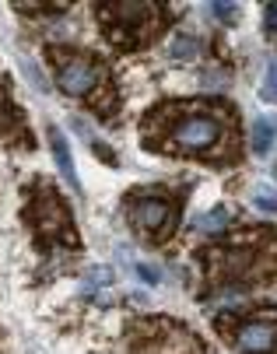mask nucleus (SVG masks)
<instances>
[{"label": "nucleus", "instance_id": "obj_1", "mask_svg": "<svg viewBox=\"0 0 277 354\" xmlns=\"http://www.w3.org/2000/svg\"><path fill=\"white\" fill-rule=\"evenodd\" d=\"M229 123L221 120L217 113H207V109H197V113H183L172 127H169V137L179 151H190V155H207L221 144Z\"/></svg>", "mask_w": 277, "mask_h": 354}, {"label": "nucleus", "instance_id": "obj_2", "mask_svg": "<svg viewBox=\"0 0 277 354\" xmlns=\"http://www.w3.org/2000/svg\"><path fill=\"white\" fill-rule=\"evenodd\" d=\"M109 39H116L123 46H134L137 39H144L158 18L154 4H102L98 8Z\"/></svg>", "mask_w": 277, "mask_h": 354}, {"label": "nucleus", "instance_id": "obj_3", "mask_svg": "<svg viewBox=\"0 0 277 354\" xmlns=\"http://www.w3.org/2000/svg\"><path fill=\"white\" fill-rule=\"evenodd\" d=\"M98 81H102V71H98L88 57H71V60H64L60 71H57V84H60L67 95H74V98L95 95Z\"/></svg>", "mask_w": 277, "mask_h": 354}, {"label": "nucleus", "instance_id": "obj_4", "mask_svg": "<svg viewBox=\"0 0 277 354\" xmlns=\"http://www.w3.org/2000/svg\"><path fill=\"white\" fill-rule=\"evenodd\" d=\"M130 221H134L141 232L161 235L165 228H172V221H176V204H169V200H158V196L134 200V204H130Z\"/></svg>", "mask_w": 277, "mask_h": 354}, {"label": "nucleus", "instance_id": "obj_5", "mask_svg": "<svg viewBox=\"0 0 277 354\" xmlns=\"http://www.w3.org/2000/svg\"><path fill=\"white\" fill-rule=\"evenodd\" d=\"M35 221H39V235H42V239H60V235L74 239V232H71V214H67V207H64V200L53 196V193H46L39 204H35Z\"/></svg>", "mask_w": 277, "mask_h": 354}, {"label": "nucleus", "instance_id": "obj_6", "mask_svg": "<svg viewBox=\"0 0 277 354\" xmlns=\"http://www.w3.org/2000/svg\"><path fill=\"white\" fill-rule=\"evenodd\" d=\"M235 344H239L242 354H274L277 351V326L267 323V319L242 323L235 330Z\"/></svg>", "mask_w": 277, "mask_h": 354}, {"label": "nucleus", "instance_id": "obj_7", "mask_svg": "<svg viewBox=\"0 0 277 354\" xmlns=\"http://www.w3.org/2000/svg\"><path fill=\"white\" fill-rule=\"evenodd\" d=\"M49 151H53V158H57V169H60L64 183H67L74 193H81V179H78V169H74L71 144H67L64 130H57V127H49Z\"/></svg>", "mask_w": 277, "mask_h": 354}, {"label": "nucleus", "instance_id": "obj_8", "mask_svg": "<svg viewBox=\"0 0 277 354\" xmlns=\"http://www.w3.org/2000/svg\"><path fill=\"white\" fill-rule=\"evenodd\" d=\"M225 228H229V211L225 207H214V211H207L193 221V232H200V235H214V232H225Z\"/></svg>", "mask_w": 277, "mask_h": 354}, {"label": "nucleus", "instance_id": "obj_9", "mask_svg": "<svg viewBox=\"0 0 277 354\" xmlns=\"http://www.w3.org/2000/svg\"><path fill=\"white\" fill-rule=\"evenodd\" d=\"M249 140H253V151L256 155H267L270 144H274V123L270 120H253V130H249Z\"/></svg>", "mask_w": 277, "mask_h": 354}, {"label": "nucleus", "instance_id": "obj_10", "mask_svg": "<svg viewBox=\"0 0 277 354\" xmlns=\"http://www.w3.org/2000/svg\"><path fill=\"white\" fill-rule=\"evenodd\" d=\"M109 281H113V270H109V267H91V270L84 274V281H81V291H84V295H95V291L105 288Z\"/></svg>", "mask_w": 277, "mask_h": 354}, {"label": "nucleus", "instance_id": "obj_11", "mask_svg": "<svg viewBox=\"0 0 277 354\" xmlns=\"http://www.w3.org/2000/svg\"><path fill=\"white\" fill-rule=\"evenodd\" d=\"M200 49V42L197 39H186V35H179V39H172V46H169V53L176 57V60H190L193 53Z\"/></svg>", "mask_w": 277, "mask_h": 354}, {"label": "nucleus", "instance_id": "obj_12", "mask_svg": "<svg viewBox=\"0 0 277 354\" xmlns=\"http://www.w3.org/2000/svg\"><path fill=\"white\" fill-rule=\"evenodd\" d=\"M263 95L270 98V102H277V60L267 67V88H263Z\"/></svg>", "mask_w": 277, "mask_h": 354}, {"label": "nucleus", "instance_id": "obj_13", "mask_svg": "<svg viewBox=\"0 0 277 354\" xmlns=\"http://www.w3.org/2000/svg\"><path fill=\"white\" fill-rule=\"evenodd\" d=\"M253 204H256L260 211H267V214H277V200H274V196H267V189H260V193L253 196Z\"/></svg>", "mask_w": 277, "mask_h": 354}, {"label": "nucleus", "instance_id": "obj_14", "mask_svg": "<svg viewBox=\"0 0 277 354\" xmlns=\"http://www.w3.org/2000/svg\"><path fill=\"white\" fill-rule=\"evenodd\" d=\"M137 277L144 281V284H158L161 277H158V270L154 267H148V263H137Z\"/></svg>", "mask_w": 277, "mask_h": 354}, {"label": "nucleus", "instance_id": "obj_15", "mask_svg": "<svg viewBox=\"0 0 277 354\" xmlns=\"http://www.w3.org/2000/svg\"><path fill=\"white\" fill-rule=\"evenodd\" d=\"M211 15L225 21V18H232V15H235V4H211Z\"/></svg>", "mask_w": 277, "mask_h": 354}, {"label": "nucleus", "instance_id": "obj_16", "mask_svg": "<svg viewBox=\"0 0 277 354\" xmlns=\"http://www.w3.org/2000/svg\"><path fill=\"white\" fill-rule=\"evenodd\" d=\"M263 18H267V28H277V4H267L263 8Z\"/></svg>", "mask_w": 277, "mask_h": 354}, {"label": "nucleus", "instance_id": "obj_17", "mask_svg": "<svg viewBox=\"0 0 277 354\" xmlns=\"http://www.w3.org/2000/svg\"><path fill=\"white\" fill-rule=\"evenodd\" d=\"M274 179H277V165H274Z\"/></svg>", "mask_w": 277, "mask_h": 354}]
</instances>
